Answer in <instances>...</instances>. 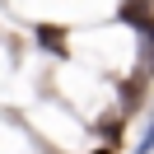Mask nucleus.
Instances as JSON below:
<instances>
[{
    "label": "nucleus",
    "mask_w": 154,
    "mask_h": 154,
    "mask_svg": "<svg viewBox=\"0 0 154 154\" xmlns=\"http://www.w3.org/2000/svg\"><path fill=\"white\" fill-rule=\"evenodd\" d=\"M135 33H140V75H154V14L135 23Z\"/></svg>",
    "instance_id": "f257e3e1"
},
{
    "label": "nucleus",
    "mask_w": 154,
    "mask_h": 154,
    "mask_svg": "<svg viewBox=\"0 0 154 154\" xmlns=\"http://www.w3.org/2000/svg\"><path fill=\"white\" fill-rule=\"evenodd\" d=\"M33 33H38V47H42V51H51V56H66V38H61V28H56V23H38Z\"/></svg>",
    "instance_id": "f03ea898"
},
{
    "label": "nucleus",
    "mask_w": 154,
    "mask_h": 154,
    "mask_svg": "<svg viewBox=\"0 0 154 154\" xmlns=\"http://www.w3.org/2000/svg\"><path fill=\"white\" fill-rule=\"evenodd\" d=\"M149 5L154 0H126L122 10H117V19L122 23H140V19H149Z\"/></svg>",
    "instance_id": "7ed1b4c3"
},
{
    "label": "nucleus",
    "mask_w": 154,
    "mask_h": 154,
    "mask_svg": "<svg viewBox=\"0 0 154 154\" xmlns=\"http://www.w3.org/2000/svg\"><path fill=\"white\" fill-rule=\"evenodd\" d=\"M135 154H154V117L145 122V135H140V145H135Z\"/></svg>",
    "instance_id": "20e7f679"
},
{
    "label": "nucleus",
    "mask_w": 154,
    "mask_h": 154,
    "mask_svg": "<svg viewBox=\"0 0 154 154\" xmlns=\"http://www.w3.org/2000/svg\"><path fill=\"white\" fill-rule=\"evenodd\" d=\"M89 154H117V149H112V145H98V149H89Z\"/></svg>",
    "instance_id": "39448f33"
}]
</instances>
